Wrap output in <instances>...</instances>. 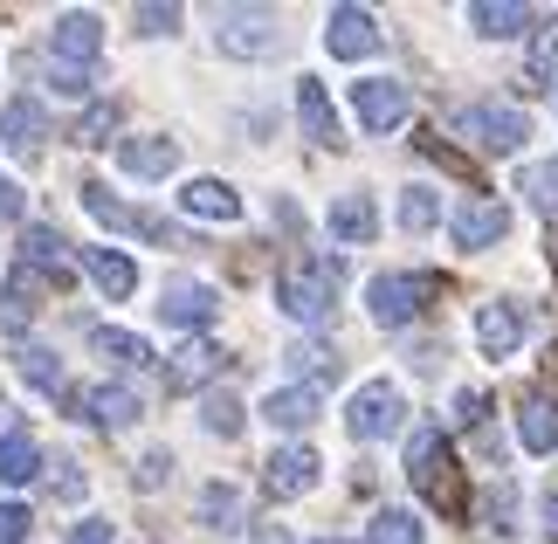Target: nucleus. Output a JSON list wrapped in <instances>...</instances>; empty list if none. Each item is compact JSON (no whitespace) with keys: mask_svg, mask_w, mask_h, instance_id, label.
<instances>
[{"mask_svg":"<svg viewBox=\"0 0 558 544\" xmlns=\"http://www.w3.org/2000/svg\"><path fill=\"white\" fill-rule=\"evenodd\" d=\"M338 290H345V263L338 255H296V263L276 269V311L290 324H325L338 311Z\"/></svg>","mask_w":558,"mask_h":544,"instance_id":"obj_1","label":"nucleus"},{"mask_svg":"<svg viewBox=\"0 0 558 544\" xmlns=\"http://www.w3.org/2000/svg\"><path fill=\"white\" fill-rule=\"evenodd\" d=\"M456 138H469L483 152V159H510V152H524L531 138V118L518 111V104H497V97H476L456 111Z\"/></svg>","mask_w":558,"mask_h":544,"instance_id":"obj_2","label":"nucleus"},{"mask_svg":"<svg viewBox=\"0 0 558 544\" xmlns=\"http://www.w3.org/2000/svg\"><path fill=\"white\" fill-rule=\"evenodd\" d=\"M214 49L228 62H269L283 49V21H276V8H221L214 14Z\"/></svg>","mask_w":558,"mask_h":544,"instance_id":"obj_3","label":"nucleus"},{"mask_svg":"<svg viewBox=\"0 0 558 544\" xmlns=\"http://www.w3.org/2000/svg\"><path fill=\"white\" fill-rule=\"evenodd\" d=\"M400 427H407V400H400L393 379H366L345 400V434L352 442H386V434H400Z\"/></svg>","mask_w":558,"mask_h":544,"instance_id":"obj_4","label":"nucleus"},{"mask_svg":"<svg viewBox=\"0 0 558 544\" xmlns=\"http://www.w3.org/2000/svg\"><path fill=\"white\" fill-rule=\"evenodd\" d=\"M352 118L366 124L373 138H386V132H400V124L414 118V90H407L400 76H359L352 83Z\"/></svg>","mask_w":558,"mask_h":544,"instance_id":"obj_5","label":"nucleus"},{"mask_svg":"<svg viewBox=\"0 0 558 544\" xmlns=\"http://www.w3.org/2000/svg\"><path fill=\"white\" fill-rule=\"evenodd\" d=\"M427 297H435V282L407 276V269H386V276L366 282V311H373V324H386V331H407V324L421 317Z\"/></svg>","mask_w":558,"mask_h":544,"instance_id":"obj_6","label":"nucleus"},{"mask_svg":"<svg viewBox=\"0 0 558 544\" xmlns=\"http://www.w3.org/2000/svg\"><path fill=\"white\" fill-rule=\"evenodd\" d=\"M159 317L173 324V331H207V324L221 317V290H214V282H201V276H166Z\"/></svg>","mask_w":558,"mask_h":544,"instance_id":"obj_7","label":"nucleus"},{"mask_svg":"<svg viewBox=\"0 0 558 544\" xmlns=\"http://www.w3.org/2000/svg\"><path fill=\"white\" fill-rule=\"evenodd\" d=\"M83 214H90V221H104V228H118V234H145V242H166V249L180 242V234L166 228L159 214H138V207H124V201H118V193L104 186V180H83Z\"/></svg>","mask_w":558,"mask_h":544,"instance_id":"obj_8","label":"nucleus"},{"mask_svg":"<svg viewBox=\"0 0 558 544\" xmlns=\"http://www.w3.org/2000/svg\"><path fill=\"white\" fill-rule=\"evenodd\" d=\"M317 475H325V462H317V448L290 442V448H276L269 462H263V489L276 496V504H296V496H311V489H317Z\"/></svg>","mask_w":558,"mask_h":544,"instance_id":"obj_9","label":"nucleus"},{"mask_svg":"<svg viewBox=\"0 0 558 544\" xmlns=\"http://www.w3.org/2000/svg\"><path fill=\"white\" fill-rule=\"evenodd\" d=\"M448 234H456V249L462 255H483V249H497L504 234H510V207L504 201H462L456 214H448Z\"/></svg>","mask_w":558,"mask_h":544,"instance_id":"obj_10","label":"nucleus"},{"mask_svg":"<svg viewBox=\"0 0 558 544\" xmlns=\"http://www.w3.org/2000/svg\"><path fill=\"white\" fill-rule=\"evenodd\" d=\"M325 49H331L338 62H366V56L386 49V28H379L366 8H331V21H325Z\"/></svg>","mask_w":558,"mask_h":544,"instance_id":"obj_11","label":"nucleus"},{"mask_svg":"<svg viewBox=\"0 0 558 544\" xmlns=\"http://www.w3.org/2000/svg\"><path fill=\"white\" fill-rule=\"evenodd\" d=\"M76 413H83V421H90V427H104V434H118V427H132L138 421V413H145V400L132 394V386H124V379H104V386H83V394L70 400Z\"/></svg>","mask_w":558,"mask_h":544,"instance_id":"obj_12","label":"nucleus"},{"mask_svg":"<svg viewBox=\"0 0 558 544\" xmlns=\"http://www.w3.org/2000/svg\"><path fill=\"white\" fill-rule=\"evenodd\" d=\"M104 49V21L90 8H70V14H56V28H49V56L56 62H70V70H90Z\"/></svg>","mask_w":558,"mask_h":544,"instance_id":"obj_13","label":"nucleus"},{"mask_svg":"<svg viewBox=\"0 0 558 544\" xmlns=\"http://www.w3.org/2000/svg\"><path fill=\"white\" fill-rule=\"evenodd\" d=\"M518 344H524V311L504 303V297H489L476 311V352L483 359H518Z\"/></svg>","mask_w":558,"mask_h":544,"instance_id":"obj_14","label":"nucleus"},{"mask_svg":"<svg viewBox=\"0 0 558 544\" xmlns=\"http://www.w3.org/2000/svg\"><path fill=\"white\" fill-rule=\"evenodd\" d=\"M118 172H132V180H173V172H180V145L159 138V132L118 138Z\"/></svg>","mask_w":558,"mask_h":544,"instance_id":"obj_15","label":"nucleus"},{"mask_svg":"<svg viewBox=\"0 0 558 544\" xmlns=\"http://www.w3.org/2000/svg\"><path fill=\"white\" fill-rule=\"evenodd\" d=\"M325 228H331V242L338 249H366L373 234H379V207H373V193L359 186V193H338L331 214H325Z\"/></svg>","mask_w":558,"mask_h":544,"instance_id":"obj_16","label":"nucleus"},{"mask_svg":"<svg viewBox=\"0 0 558 544\" xmlns=\"http://www.w3.org/2000/svg\"><path fill=\"white\" fill-rule=\"evenodd\" d=\"M41 138H49V111H41L35 97H8V104H0V145H8L14 159H35Z\"/></svg>","mask_w":558,"mask_h":544,"instance_id":"obj_17","label":"nucleus"},{"mask_svg":"<svg viewBox=\"0 0 558 544\" xmlns=\"http://www.w3.org/2000/svg\"><path fill=\"white\" fill-rule=\"evenodd\" d=\"M296 124H304V138H311V145H325V152L345 145V132H338V104H331V90H325L317 76L296 83Z\"/></svg>","mask_w":558,"mask_h":544,"instance_id":"obj_18","label":"nucleus"},{"mask_svg":"<svg viewBox=\"0 0 558 544\" xmlns=\"http://www.w3.org/2000/svg\"><path fill=\"white\" fill-rule=\"evenodd\" d=\"M56 282L41 276V269H28V263H14V276H8V290H0V331H28V317L41 311V297H49Z\"/></svg>","mask_w":558,"mask_h":544,"instance_id":"obj_19","label":"nucleus"},{"mask_svg":"<svg viewBox=\"0 0 558 544\" xmlns=\"http://www.w3.org/2000/svg\"><path fill=\"white\" fill-rule=\"evenodd\" d=\"M21 263L41 269V276L62 290V282H70V242H62V228H49V221H21Z\"/></svg>","mask_w":558,"mask_h":544,"instance_id":"obj_20","label":"nucleus"},{"mask_svg":"<svg viewBox=\"0 0 558 544\" xmlns=\"http://www.w3.org/2000/svg\"><path fill=\"white\" fill-rule=\"evenodd\" d=\"M469 28L483 41H518V35L538 28V8H524V0H476V8H469Z\"/></svg>","mask_w":558,"mask_h":544,"instance_id":"obj_21","label":"nucleus"},{"mask_svg":"<svg viewBox=\"0 0 558 544\" xmlns=\"http://www.w3.org/2000/svg\"><path fill=\"white\" fill-rule=\"evenodd\" d=\"M441 475H448V442H441V427H414V434H407V483L427 489V496H441Z\"/></svg>","mask_w":558,"mask_h":544,"instance_id":"obj_22","label":"nucleus"},{"mask_svg":"<svg viewBox=\"0 0 558 544\" xmlns=\"http://www.w3.org/2000/svg\"><path fill=\"white\" fill-rule=\"evenodd\" d=\"M76 263H83V276H90V282H97V290L111 297V303H124V297L138 290V263H132L124 249H83Z\"/></svg>","mask_w":558,"mask_h":544,"instance_id":"obj_23","label":"nucleus"},{"mask_svg":"<svg viewBox=\"0 0 558 544\" xmlns=\"http://www.w3.org/2000/svg\"><path fill=\"white\" fill-rule=\"evenodd\" d=\"M317 413H325V394H317V386H276V394L263 400V421L283 427V434H304Z\"/></svg>","mask_w":558,"mask_h":544,"instance_id":"obj_24","label":"nucleus"},{"mask_svg":"<svg viewBox=\"0 0 558 544\" xmlns=\"http://www.w3.org/2000/svg\"><path fill=\"white\" fill-rule=\"evenodd\" d=\"M518 448L524 455H551L558 448V400L551 394H524L518 400Z\"/></svg>","mask_w":558,"mask_h":544,"instance_id":"obj_25","label":"nucleus"},{"mask_svg":"<svg viewBox=\"0 0 558 544\" xmlns=\"http://www.w3.org/2000/svg\"><path fill=\"white\" fill-rule=\"evenodd\" d=\"M180 214H193V221H242V193L228 180H186L180 186Z\"/></svg>","mask_w":558,"mask_h":544,"instance_id":"obj_26","label":"nucleus"},{"mask_svg":"<svg viewBox=\"0 0 558 544\" xmlns=\"http://www.w3.org/2000/svg\"><path fill=\"white\" fill-rule=\"evenodd\" d=\"M90 352L111 359L118 373H145V365H153V344H145L138 331H118V324H97V331H90Z\"/></svg>","mask_w":558,"mask_h":544,"instance_id":"obj_27","label":"nucleus"},{"mask_svg":"<svg viewBox=\"0 0 558 544\" xmlns=\"http://www.w3.org/2000/svg\"><path fill=\"white\" fill-rule=\"evenodd\" d=\"M41 475V448H35V434L28 427H0V483H35Z\"/></svg>","mask_w":558,"mask_h":544,"instance_id":"obj_28","label":"nucleus"},{"mask_svg":"<svg viewBox=\"0 0 558 544\" xmlns=\"http://www.w3.org/2000/svg\"><path fill=\"white\" fill-rule=\"evenodd\" d=\"M201 427L214 434V442H234V434L248 427V407L228 394V386H214V394H201Z\"/></svg>","mask_w":558,"mask_h":544,"instance_id":"obj_29","label":"nucleus"},{"mask_svg":"<svg viewBox=\"0 0 558 544\" xmlns=\"http://www.w3.org/2000/svg\"><path fill=\"white\" fill-rule=\"evenodd\" d=\"M193 517H201L207 531H242V489H234V483H207L201 504H193Z\"/></svg>","mask_w":558,"mask_h":544,"instance_id":"obj_30","label":"nucleus"},{"mask_svg":"<svg viewBox=\"0 0 558 544\" xmlns=\"http://www.w3.org/2000/svg\"><path fill=\"white\" fill-rule=\"evenodd\" d=\"M221 344H207V338H186L180 352H173V386H201V379H214L221 373Z\"/></svg>","mask_w":558,"mask_h":544,"instance_id":"obj_31","label":"nucleus"},{"mask_svg":"<svg viewBox=\"0 0 558 544\" xmlns=\"http://www.w3.org/2000/svg\"><path fill=\"white\" fill-rule=\"evenodd\" d=\"M538 41H531L524 56V90H558V28H531Z\"/></svg>","mask_w":558,"mask_h":544,"instance_id":"obj_32","label":"nucleus"},{"mask_svg":"<svg viewBox=\"0 0 558 544\" xmlns=\"http://www.w3.org/2000/svg\"><path fill=\"white\" fill-rule=\"evenodd\" d=\"M290 386H317V394H325V379H338V352H325V344H290Z\"/></svg>","mask_w":558,"mask_h":544,"instance_id":"obj_33","label":"nucleus"},{"mask_svg":"<svg viewBox=\"0 0 558 544\" xmlns=\"http://www.w3.org/2000/svg\"><path fill=\"white\" fill-rule=\"evenodd\" d=\"M518 193H524V207L558 214V159H531V166L518 172Z\"/></svg>","mask_w":558,"mask_h":544,"instance_id":"obj_34","label":"nucleus"},{"mask_svg":"<svg viewBox=\"0 0 558 544\" xmlns=\"http://www.w3.org/2000/svg\"><path fill=\"white\" fill-rule=\"evenodd\" d=\"M14 365H21V379H28L35 394H62V359L49 352V344H21Z\"/></svg>","mask_w":558,"mask_h":544,"instance_id":"obj_35","label":"nucleus"},{"mask_svg":"<svg viewBox=\"0 0 558 544\" xmlns=\"http://www.w3.org/2000/svg\"><path fill=\"white\" fill-rule=\"evenodd\" d=\"M435 221H441V193L414 180V186L400 193V228H407V234H427V228H435Z\"/></svg>","mask_w":558,"mask_h":544,"instance_id":"obj_36","label":"nucleus"},{"mask_svg":"<svg viewBox=\"0 0 558 544\" xmlns=\"http://www.w3.org/2000/svg\"><path fill=\"white\" fill-rule=\"evenodd\" d=\"M366 544H427V524H421L414 510H379L373 531H366Z\"/></svg>","mask_w":558,"mask_h":544,"instance_id":"obj_37","label":"nucleus"},{"mask_svg":"<svg viewBox=\"0 0 558 544\" xmlns=\"http://www.w3.org/2000/svg\"><path fill=\"white\" fill-rule=\"evenodd\" d=\"M132 483H138V489H166V483H173V448H145Z\"/></svg>","mask_w":558,"mask_h":544,"instance_id":"obj_38","label":"nucleus"},{"mask_svg":"<svg viewBox=\"0 0 558 544\" xmlns=\"http://www.w3.org/2000/svg\"><path fill=\"white\" fill-rule=\"evenodd\" d=\"M483 517H489V531H518V489L497 483V489L483 496Z\"/></svg>","mask_w":558,"mask_h":544,"instance_id":"obj_39","label":"nucleus"},{"mask_svg":"<svg viewBox=\"0 0 558 544\" xmlns=\"http://www.w3.org/2000/svg\"><path fill=\"white\" fill-rule=\"evenodd\" d=\"M111 132H118V111L111 104H90V118L76 124V145H111Z\"/></svg>","mask_w":558,"mask_h":544,"instance_id":"obj_40","label":"nucleus"},{"mask_svg":"<svg viewBox=\"0 0 558 544\" xmlns=\"http://www.w3.org/2000/svg\"><path fill=\"white\" fill-rule=\"evenodd\" d=\"M49 83H56V97H90V90H97V70H70V62H49Z\"/></svg>","mask_w":558,"mask_h":544,"instance_id":"obj_41","label":"nucleus"},{"mask_svg":"<svg viewBox=\"0 0 558 544\" xmlns=\"http://www.w3.org/2000/svg\"><path fill=\"white\" fill-rule=\"evenodd\" d=\"M456 421L462 427H483L489 421V394H483V386H462V394H456Z\"/></svg>","mask_w":558,"mask_h":544,"instance_id":"obj_42","label":"nucleus"},{"mask_svg":"<svg viewBox=\"0 0 558 544\" xmlns=\"http://www.w3.org/2000/svg\"><path fill=\"white\" fill-rule=\"evenodd\" d=\"M35 531V517H28V504H0V544H21Z\"/></svg>","mask_w":558,"mask_h":544,"instance_id":"obj_43","label":"nucleus"},{"mask_svg":"<svg viewBox=\"0 0 558 544\" xmlns=\"http://www.w3.org/2000/svg\"><path fill=\"white\" fill-rule=\"evenodd\" d=\"M132 21H138V35H173L180 28V8H138Z\"/></svg>","mask_w":558,"mask_h":544,"instance_id":"obj_44","label":"nucleus"},{"mask_svg":"<svg viewBox=\"0 0 558 544\" xmlns=\"http://www.w3.org/2000/svg\"><path fill=\"white\" fill-rule=\"evenodd\" d=\"M62 544H111V517H76Z\"/></svg>","mask_w":558,"mask_h":544,"instance_id":"obj_45","label":"nucleus"},{"mask_svg":"<svg viewBox=\"0 0 558 544\" xmlns=\"http://www.w3.org/2000/svg\"><path fill=\"white\" fill-rule=\"evenodd\" d=\"M21 214H28V193L14 180H0V228H21Z\"/></svg>","mask_w":558,"mask_h":544,"instance_id":"obj_46","label":"nucleus"},{"mask_svg":"<svg viewBox=\"0 0 558 544\" xmlns=\"http://www.w3.org/2000/svg\"><path fill=\"white\" fill-rule=\"evenodd\" d=\"M49 489L62 496V504H76V496H83V469H76V462H56V475H49Z\"/></svg>","mask_w":558,"mask_h":544,"instance_id":"obj_47","label":"nucleus"},{"mask_svg":"<svg viewBox=\"0 0 558 544\" xmlns=\"http://www.w3.org/2000/svg\"><path fill=\"white\" fill-rule=\"evenodd\" d=\"M255 544H290V531L283 524H255Z\"/></svg>","mask_w":558,"mask_h":544,"instance_id":"obj_48","label":"nucleus"},{"mask_svg":"<svg viewBox=\"0 0 558 544\" xmlns=\"http://www.w3.org/2000/svg\"><path fill=\"white\" fill-rule=\"evenodd\" d=\"M545 524H551V537H558V489H545Z\"/></svg>","mask_w":558,"mask_h":544,"instance_id":"obj_49","label":"nucleus"},{"mask_svg":"<svg viewBox=\"0 0 558 544\" xmlns=\"http://www.w3.org/2000/svg\"><path fill=\"white\" fill-rule=\"evenodd\" d=\"M317 544H352V537H317Z\"/></svg>","mask_w":558,"mask_h":544,"instance_id":"obj_50","label":"nucleus"}]
</instances>
